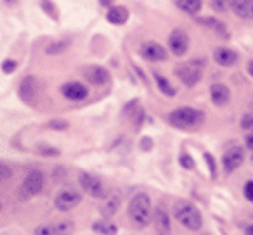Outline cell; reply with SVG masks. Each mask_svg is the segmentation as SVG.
Masks as SVG:
<instances>
[{"label": "cell", "instance_id": "11", "mask_svg": "<svg viewBox=\"0 0 253 235\" xmlns=\"http://www.w3.org/2000/svg\"><path fill=\"white\" fill-rule=\"evenodd\" d=\"M141 54L142 57H146L148 61H153V63H160V61H165L167 59V50L163 49L160 43L156 42H146L141 45Z\"/></svg>", "mask_w": 253, "mask_h": 235}, {"label": "cell", "instance_id": "10", "mask_svg": "<svg viewBox=\"0 0 253 235\" xmlns=\"http://www.w3.org/2000/svg\"><path fill=\"white\" fill-rule=\"evenodd\" d=\"M43 189V175L39 169H33L28 173V176L23 182V194L25 196H35Z\"/></svg>", "mask_w": 253, "mask_h": 235}, {"label": "cell", "instance_id": "21", "mask_svg": "<svg viewBox=\"0 0 253 235\" xmlns=\"http://www.w3.org/2000/svg\"><path fill=\"white\" fill-rule=\"evenodd\" d=\"M201 25L208 26V28L215 30V32L220 35V38H229V33H227V28H225V25L222 21H218V19H213V18H201L200 19Z\"/></svg>", "mask_w": 253, "mask_h": 235}, {"label": "cell", "instance_id": "13", "mask_svg": "<svg viewBox=\"0 0 253 235\" xmlns=\"http://www.w3.org/2000/svg\"><path fill=\"white\" fill-rule=\"evenodd\" d=\"M61 92H63L64 97L70 99V101H84V99L88 95L87 87L82 85V83H78V81H71V83L63 85Z\"/></svg>", "mask_w": 253, "mask_h": 235}, {"label": "cell", "instance_id": "36", "mask_svg": "<svg viewBox=\"0 0 253 235\" xmlns=\"http://www.w3.org/2000/svg\"><path fill=\"white\" fill-rule=\"evenodd\" d=\"M246 147H248V149L253 147V137H252V135H248V137H246Z\"/></svg>", "mask_w": 253, "mask_h": 235}, {"label": "cell", "instance_id": "1", "mask_svg": "<svg viewBox=\"0 0 253 235\" xmlns=\"http://www.w3.org/2000/svg\"><path fill=\"white\" fill-rule=\"evenodd\" d=\"M128 218L137 228H144L151 221V201L146 194H135L128 206Z\"/></svg>", "mask_w": 253, "mask_h": 235}, {"label": "cell", "instance_id": "17", "mask_svg": "<svg viewBox=\"0 0 253 235\" xmlns=\"http://www.w3.org/2000/svg\"><path fill=\"white\" fill-rule=\"evenodd\" d=\"M231 9L234 11V14L241 19H252V16H253L252 0H232Z\"/></svg>", "mask_w": 253, "mask_h": 235}, {"label": "cell", "instance_id": "23", "mask_svg": "<svg viewBox=\"0 0 253 235\" xmlns=\"http://www.w3.org/2000/svg\"><path fill=\"white\" fill-rule=\"evenodd\" d=\"M177 7L187 14H198L201 9V0H177Z\"/></svg>", "mask_w": 253, "mask_h": 235}, {"label": "cell", "instance_id": "3", "mask_svg": "<svg viewBox=\"0 0 253 235\" xmlns=\"http://www.w3.org/2000/svg\"><path fill=\"white\" fill-rule=\"evenodd\" d=\"M205 120V114L201 111H196L193 107H180L175 109L173 112H170L169 121L177 128H184V130H189V128H198Z\"/></svg>", "mask_w": 253, "mask_h": 235}, {"label": "cell", "instance_id": "4", "mask_svg": "<svg viewBox=\"0 0 253 235\" xmlns=\"http://www.w3.org/2000/svg\"><path fill=\"white\" fill-rule=\"evenodd\" d=\"M203 61H198V59H193V61H187V63H180L177 64L175 67V74L184 85L187 87H194L198 81L201 80V74H203Z\"/></svg>", "mask_w": 253, "mask_h": 235}, {"label": "cell", "instance_id": "31", "mask_svg": "<svg viewBox=\"0 0 253 235\" xmlns=\"http://www.w3.org/2000/svg\"><path fill=\"white\" fill-rule=\"evenodd\" d=\"M16 67H18V63H16V61H11V59L5 61V63L2 64V71H4V73H12Z\"/></svg>", "mask_w": 253, "mask_h": 235}, {"label": "cell", "instance_id": "19", "mask_svg": "<svg viewBox=\"0 0 253 235\" xmlns=\"http://www.w3.org/2000/svg\"><path fill=\"white\" fill-rule=\"evenodd\" d=\"M108 21L113 23V25H123V23L128 19V11L122 5H116V7H111L108 12Z\"/></svg>", "mask_w": 253, "mask_h": 235}, {"label": "cell", "instance_id": "9", "mask_svg": "<svg viewBox=\"0 0 253 235\" xmlns=\"http://www.w3.org/2000/svg\"><path fill=\"white\" fill-rule=\"evenodd\" d=\"M243 161H245V152H243V149L238 147V145H232L224 154V169L227 173H232L236 168H239V166L243 165Z\"/></svg>", "mask_w": 253, "mask_h": 235}, {"label": "cell", "instance_id": "29", "mask_svg": "<svg viewBox=\"0 0 253 235\" xmlns=\"http://www.w3.org/2000/svg\"><path fill=\"white\" fill-rule=\"evenodd\" d=\"M180 165H182L186 169H193L194 168V161L191 159L189 154H182V156H180Z\"/></svg>", "mask_w": 253, "mask_h": 235}, {"label": "cell", "instance_id": "33", "mask_svg": "<svg viewBox=\"0 0 253 235\" xmlns=\"http://www.w3.org/2000/svg\"><path fill=\"white\" fill-rule=\"evenodd\" d=\"M245 197H246V201H253V182L252 180H248L245 185Z\"/></svg>", "mask_w": 253, "mask_h": 235}, {"label": "cell", "instance_id": "22", "mask_svg": "<svg viewBox=\"0 0 253 235\" xmlns=\"http://www.w3.org/2000/svg\"><path fill=\"white\" fill-rule=\"evenodd\" d=\"M94 232H97V234H102V235H115L116 232H118V228H116V225L113 223V221L109 220H99L94 223Z\"/></svg>", "mask_w": 253, "mask_h": 235}, {"label": "cell", "instance_id": "20", "mask_svg": "<svg viewBox=\"0 0 253 235\" xmlns=\"http://www.w3.org/2000/svg\"><path fill=\"white\" fill-rule=\"evenodd\" d=\"M104 204H102V207H101V213H102V216L108 220V218H111L113 214L118 211V207H120V197L118 196H111V197H104Z\"/></svg>", "mask_w": 253, "mask_h": 235}, {"label": "cell", "instance_id": "26", "mask_svg": "<svg viewBox=\"0 0 253 235\" xmlns=\"http://www.w3.org/2000/svg\"><path fill=\"white\" fill-rule=\"evenodd\" d=\"M232 0H211V7L218 12H225L227 9H231Z\"/></svg>", "mask_w": 253, "mask_h": 235}, {"label": "cell", "instance_id": "5", "mask_svg": "<svg viewBox=\"0 0 253 235\" xmlns=\"http://www.w3.org/2000/svg\"><path fill=\"white\" fill-rule=\"evenodd\" d=\"M78 180H80L82 189L87 194H90L92 197H95V199H104L106 194H108V190H106L104 183L101 182V178L90 175V173H80V178Z\"/></svg>", "mask_w": 253, "mask_h": 235}, {"label": "cell", "instance_id": "2", "mask_svg": "<svg viewBox=\"0 0 253 235\" xmlns=\"http://www.w3.org/2000/svg\"><path fill=\"white\" fill-rule=\"evenodd\" d=\"M173 214L175 218L187 228V230H200L203 225V218L198 207L189 201H177L173 204Z\"/></svg>", "mask_w": 253, "mask_h": 235}, {"label": "cell", "instance_id": "38", "mask_svg": "<svg viewBox=\"0 0 253 235\" xmlns=\"http://www.w3.org/2000/svg\"><path fill=\"white\" fill-rule=\"evenodd\" d=\"M101 4H104V5H109V0H99Z\"/></svg>", "mask_w": 253, "mask_h": 235}, {"label": "cell", "instance_id": "28", "mask_svg": "<svg viewBox=\"0 0 253 235\" xmlns=\"http://www.w3.org/2000/svg\"><path fill=\"white\" fill-rule=\"evenodd\" d=\"M68 127H70V125L64 120H52L49 123V128H52V130H66Z\"/></svg>", "mask_w": 253, "mask_h": 235}, {"label": "cell", "instance_id": "12", "mask_svg": "<svg viewBox=\"0 0 253 235\" xmlns=\"http://www.w3.org/2000/svg\"><path fill=\"white\" fill-rule=\"evenodd\" d=\"M151 218H153V223H155L156 234L158 235H170V232H172L170 216L162 209V207L155 209V213H151Z\"/></svg>", "mask_w": 253, "mask_h": 235}, {"label": "cell", "instance_id": "37", "mask_svg": "<svg viewBox=\"0 0 253 235\" xmlns=\"http://www.w3.org/2000/svg\"><path fill=\"white\" fill-rule=\"evenodd\" d=\"M246 235H252V225H246Z\"/></svg>", "mask_w": 253, "mask_h": 235}, {"label": "cell", "instance_id": "14", "mask_svg": "<svg viewBox=\"0 0 253 235\" xmlns=\"http://www.w3.org/2000/svg\"><path fill=\"white\" fill-rule=\"evenodd\" d=\"M85 78L87 81H90L92 85H97V87H102L109 81V73L106 67L102 66H88L85 69Z\"/></svg>", "mask_w": 253, "mask_h": 235}, {"label": "cell", "instance_id": "30", "mask_svg": "<svg viewBox=\"0 0 253 235\" xmlns=\"http://www.w3.org/2000/svg\"><path fill=\"white\" fill-rule=\"evenodd\" d=\"M39 152L43 156H59V151L54 147H49V145H42V147L39 149Z\"/></svg>", "mask_w": 253, "mask_h": 235}, {"label": "cell", "instance_id": "7", "mask_svg": "<svg viewBox=\"0 0 253 235\" xmlns=\"http://www.w3.org/2000/svg\"><path fill=\"white\" fill-rule=\"evenodd\" d=\"M73 223L71 221H59V223H43L35 228V235H71Z\"/></svg>", "mask_w": 253, "mask_h": 235}, {"label": "cell", "instance_id": "18", "mask_svg": "<svg viewBox=\"0 0 253 235\" xmlns=\"http://www.w3.org/2000/svg\"><path fill=\"white\" fill-rule=\"evenodd\" d=\"M210 97L215 105H225L229 102V99H231V92H229V88L225 85L217 83V85H211Z\"/></svg>", "mask_w": 253, "mask_h": 235}, {"label": "cell", "instance_id": "27", "mask_svg": "<svg viewBox=\"0 0 253 235\" xmlns=\"http://www.w3.org/2000/svg\"><path fill=\"white\" fill-rule=\"evenodd\" d=\"M11 175H12V169L7 165H4V163H0V183L11 178Z\"/></svg>", "mask_w": 253, "mask_h": 235}, {"label": "cell", "instance_id": "15", "mask_svg": "<svg viewBox=\"0 0 253 235\" xmlns=\"http://www.w3.org/2000/svg\"><path fill=\"white\" fill-rule=\"evenodd\" d=\"M37 92H39V85H37V80L33 76H26L25 80L19 85V95L25 102L32 104L37 97Z\"/></svg>", "mask_w": 253, "mask_h": 235}, {"label": "cell", "instance_id": "34", "mask_svg": "<svg viewBox=\"0 0 253 235\" xmlns=\"http://www.w3.org/2000/svg\"><path fill=\"white\" fill-rule=\"evenodd\" d=\"M205 161H207L208 168H210L211 176H215V161H213V158H211L210 154H205Z\"/></svg>", "mask_w": 253, "mask_h": 235}, {"label": "cell", "instance_id": "24", "mask_svg": "<svg viewBox=\"0 0 253 235\" xmlns=\"http://www.w3.org/2000/svg\"><path fill=\"white\" fill-rule=\"evenodd\" d=\"M155 80H156V83H158V88L165 95H169V97H173V95H175V88L172 87V83H170L167 78H163L162 74H156L155 73Z\"/></svg>", "mask_w": 253, "mask_h": 235}, {"label": "cell", "instance_id": "8", "mask_svg": "<svg viewBox=\"0 0 253 235\" xmlns=\"http://www.w3.org/2000/svg\"><path fill=\"white\" fill-rule=\"evenodd\" d=\"M169 45H170V50H172L175 56H184L189 49V36L184 30H173L172 35L169 38Z\"/></svg>", "mask_w": 253, "mask_h": 235}, {"label": "cell", "instance_id": "16", "mask_svg": "<svg viewBox=\"0 0 253 235\" xmlns=\"http://www.w3.org/2000/svg\"><path fill=\"white\" fill-rule=\"evenodd\" d=\"M213 59L217 61L220 66H232V64L238 63V54L231 49H225V47H218L213 52Z\"/></svg>", "mask_w": 253, "mask_h": 235}, {"label": "cell", "instance_id": "25", "mask_svg": "<svg viewBox=\"0 0 253 235\" xmlns=\"http://www.w3.org/2000/svg\"><path fill=\"white\" fill-rule=\"evenodd\" d=\"M68 47H70V40L54 42V43H50V45L47 47V54H50V56H54V54H61V52H64Z\"/></svg>", "mask_w": 253, "mask_h": 235}, {"label": "cell", "instance_id": "32", "mask_svg": "<svg viewBox=\"0 0 253 235\" xmlns=\"http://www.w3.org/2000/svg\"><path fill=\"white\" fill-rule=\"evenodd\" d=\"M241 127L245 128V130H250V128L253 127V116L252 114H245V116H243Z\"/></svg>", "mask_w": 253, "mask_h": 235}, {"label": "cell", "instance_id": "6", "mask_svg": "<svg viewBox=\"0 0 253 235\" xmlns=\"http://www.w3.org/2000/svg\"><path fill=\"white\" fill-rule=\"evenodd\" d=\"M82 201V196L73 189H64L61 192H57L54 204L59 211H71L73 207H77Z\"/></svg>", "mask_w": 253, "mask_h": 235}, {"label": "cell", "instance_id": "35", "mask_svg": "<svg viewBox=\"0 0 253 235\" xmlns=\"http://www.w3.org/2000/svg\"><path fill=\"white\" fill-rule=\"evenodd\" d=\"M142 145H144L146 151H149V149H151V140H149V138H144V140L141 142V147Z\"/></svg>", "mask_w": 253, "mask_h": 235}]
</instances>
